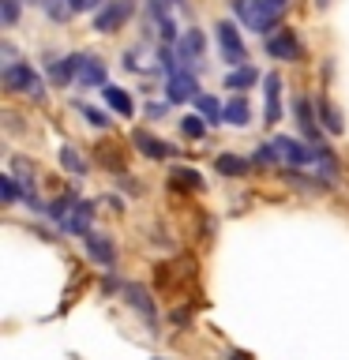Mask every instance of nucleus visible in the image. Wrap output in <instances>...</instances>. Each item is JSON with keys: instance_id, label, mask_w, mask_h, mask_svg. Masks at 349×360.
<instances>
[{"instance_id": "nucleus-15", "label": "nucleus", "mask_w": 349, "mask_h": 360, "mask_svg": "<svg viewBox=\"0 0 349 360\" xmlns=\"http://www.w3.org/2000/svg\"><path fill=\"white\" fill-rule=\"evenodd\" d=\"M281 120V75H267V124Z\"/></svg>"}, {"instance_id": "nucleus-22", "label": "nucleus", "mask_w": 349, "mask_h": 360, "mask_svg": "<svg viewBox=\"0 0 349 360\" xmlns=\"http://www.w3.org/2000/svg\"><path fill=\"white\" fill-rule=\"evenodd\" d=\"M255 68L252 64H241V68H233V72H229V79H225V86H229V90H248V86H252L255 83Z\"/></svg>"}, {"instance_id": "nucleus-8", "label": "nucleus", "mask_w": 349, "mask_h": 360, "mask_svg": "<svg viewBox=\"0 0 349 360\" xmlns=\"http://www.w3.org/2000/svg\"><path fill=\"white\" fill-rule=\"evenodd\" d=\"M203 34L199 30H184L180 34V41H177V60L184 64L180 72H188V68H196V60H199V53H203Z\"/></svg>"}, {"instance_id": "nucleus-5", "label": "nucleus", "mask_w": 349, "mask_h": 360, "mask_svg": "<svg viewBox=\"0 0 349 360\" xmlns=\"http://www.w3.org/2000/svg\"><path fill=\"white\" fill-rule=\"evenodd\" d=\"M132 143L139 146V154L143 158H151V162H165V158H173L177 154V146L173 143H165V139H158V135H151V131H132Z\"/></svg>"}, {"instance_id": "nucleus-9", "label": "nucleus", "mask_w": 349, "mask_h": 360, "mask_svg": "<svg viewBox=\"0 0 349 360\" xmlns=\"http://www.w3.org/2000/svg\"><path fill=\"white\" fill-rule=\"evenodd\" d=\"M165 98L169 101H188V98H199V86H196V75L191 72H173L165 83Z\"/></svg>"}, {"instance_id": "nucleus-16", "label": "nucleus", "mask_w": 349, "mask_h": 360, "mask_svg": "<svg viewBox=\"0 0 349 360\" xmlns=\"http://www.w3.org/2000/svg\"><path fill=\"white\" fill-rule=\"evenodd\" d=\"M196 105H199V117L207 120V124H225V105L214 94H199Z\"/></svg>"}, {"instance_id": "nucleus-34", "label": "nucleus", "mask_w": 349, "mask_h": 360, "mask_svg": "<svg viewBox=\"0 0 349 360\" xmlns=\"http://www.w3.org/2000/svg\"><path fill=\"white\" fill-rule=\"evenodd\" d=\"M233 360H252V356H248V353H233Z\"/></svg>"}, {"instance_id": "nucleus-18", "label": "nucleus", "mask_w": 349, "mask_h": 360, "mask_svg": "<svg viewBox=\"0 0 349 360\" xmlns=\"http://www.w3.org/2000/svg\"><path fill=\"white\" fill-rule=\"evenodd\" d=\"M315 109H319V124H323V128L331 131V135H342V131H345V124H342V112H338V109H334L326 98H323Z\"/></svg>"}, {"instance_id": "nucleus-23", "label": "nucleus", "mask_w": 349, "mask_h": 360, "mask_svg": "<svg viewBox=\"0 0 349 360\" xmlns=\"http://www.w3.org/2000/svg\"><path fill=\"white\" fill-rule=\"evenodd\" d=\"M61 165L68 169V173H75V176L87 173V162H83V154H79L75 146H61Z\"/></svg>"}, {"instance_id": "nucleus-33", "label": "nucleus", "mask_w": 349, "mask_h": 360, "mask_svg": "<svg viewBox=\"0 0 349 360\" xmlns=\"http://www.w3.org/2000/svg\"><path fill=\"white\" fill-rule=\"evenodd\" d=\"M267 4H270V8H278V11H281V8H286V4H289V0H267Z\"/></svg>"}, {"instance_id": "nucleus-24", "label": "nucleus", "mask_w": 349, "mask_h": 360, "mask_svg": "<svg viewBox=\"0 0 349 360\" xmlns=\"http://www.w3.org/2000/svg\"><path fill=\"white\" fill-rule=\"evenodd\" d=\"M173 184L177 188H191V191H203V176L196 169H173Z\"/></svg>"}, {"instance_id": "nucleus-11", "label": "nucleus", "mask_w": 349, "mask_h": 360, "mask_svg": "<svg viewBox=\"0 0 349 360\" xmlns=\"http://www.w3.org/2000/svg\"><path fill=\"white\" fill-rule=\"evenodd\" d=\"M83 240H87V255L94 259V263H101V266L117 263V248H113V240H106V236H98V233H87Z\"/></svg>"}, {"instance_id": "nucleus-17", "label": "nucleus", "mask_w": 349, "mask_h": 360, "mask_svg": "<svg viewBox=\"0 0 349 360\" xmlns=\"http://www.w3.org/2000/svg\"><path fill=\"white\" fill-rule=\"evenodd\" d=\"M101 94H106L109 101V109H117L120 117H132L135 105H132V98H128V90H120V86H101Z\"/></svg>"}, {"instance_id": "nucleus-35", "label": "nucleus", "mask_w": 349, "mask_h": 360, "mask_svg": "<svg viewBox=\"0 0 349 360\" xmlns=\"http://www.w3.org/2000/svg\"><path fill=\"white\" fill-rule=\"evenodd\" d=\"M315 4H319V8H326V4H331V0H315Z\"/></svg>"}, {"instance_id": "nucleus-13", "label": "nucleus", "mask_w": 349, "mask_h": 360, "mask_svg": "<svg viewBox=\"0 0 349 360\" xmlns=\"http://www.w3.org/2000/svg\"><path fill=\"white\" fill-rule=\"evenodd\" d=\"M293 112H297V124H300L304 139H308V143H315V139H319V124H315L312 101H308V98H297V105H293Z\"/></svg>"}, {"instance_id": "nucleus-19", "label": "nucleus", "mask_w": 349, "mask_h": 360, "mask_svg": "<svg viewBox=\"0 0 349 360\" xmlns=\"http://www.w3.org/2000/svg\"><path fill=\"white\" fill-rule=\"evenodd\" d=\"M252 120V109H248V101L236 94L233 101H225V124H236V128H244V124Z\"/></svg>"}, {"instance_id": "nucleus-27", "label": "nucleus", "mask_w": 349, "mask_h": 360, "mask_svg": "<svg viewBox=\"0 0 349 360\" xmlns=\"http://www.w3.org/2000/svg\"><path fill=\"white\" fill-rule=\"evenodd\" d=\"M42 4H45V11H49V19H56V22L72 15V8H68V4H61V0H42Z\"/></svg>"}, {"instance_id": "nucleus-3", "label": "nucleus", "mask_w": 349, "mask_h": 360, "mask_svg": "<svg viewBox=\"0 0 349 360\" xmlns=\"http://www.w3.org/2000/svg\"><path fill=\"white\" fill-rule=\"evenodd\" d=\"M214 34H218V49H222V56H225V64L241 68V64L248 60V53H244V41H241V30H236V22L222 19L218 27H214Z\"/></svg>"}, {"instance_id": "nucleus-26", "label": "nucleus", "mask_w": 349, "mask_h": 360, "mask_svg": "<svg viewBox=\"0 0 349 360\" xmlns=\"http://www.w3.org/2000/svg\"><path fill=\"white\" fill-rule=\"evenodd\" d=\"M0 19H4V27H15L19 22V0H0Z\"/></svg>"}, {"instance_id": "nucleus-32", "label": "nucleus", "mask_w": 349, "mask_h": 360, "mask_svg": "<svg viewBox=\"0 0 349 360\" xmlns=\"http://www.w3.org/2000/svg\"><path fill=\"white\" fill-rule=\"evenodd\" d=\"M98 4H101V0H68V8H72V11H90Z\"/></svg>"}, {"instance_id": "nucleus-12", "label": "nucleus", "mask_w": 349, "mask_h": 360, "mask_svg": "<svg viewBox=\"0 0 349 360\" xmlns=\"http://www.w3.org/2000/svg\"><path fill=\"white\" fill-rule=\"evenodd\" d=\"M75 79H79V86H87V90H90V86H109V83H106V64H101L98 56H83V64H79V75H75Z\"/></svg>"}, {"instance_id": "nucleus-29", "label": "nucleus", "mask_w": 349, "mask_h": 360, "mask_svg": "<svg viewBox=\"0 0 349 360\" xmlns=\"http://www.w3.org/2000/svg\"><path fill=\"white\" fill-rule=\"evenodd\" d=\"M83 117H87V124H90V128H106V112H101V109H90V105H83Z\"/></svg>"}, {"instance_id": "nucleus-31", "label": "nucleus", "mask_w": 349, "mask_h": 360, "mask_svg": "<svg viewBox=\"0 0 349 360\" xmlns=\"http://www.w3.org/2000/svg\"><path fill=\"white\" fill-rule=\"evenodd\" d=\"M177 0H151V11L154 15H169V8H173Z\"/></svg>"}, {"instance_id": "nucleus-6", "label": "nucleus", "mask_w": 349, "mask_h": 360, "mask_svg": "<svg viewBox=\"0 0 349 360\" xmlns=\"http://www.w3.org/2000/svg\"><path fill=\"white\" fill-rule=\"evenodd\" d=\"M267 53H270V60H297L300 56V41H297V34L293 30H274L267 38Z\"/></svg>"}, {"instance_id": "nucleus-20", "label": "nucleus", "mask_w": 349, "mask_h": 360, "mask_svg": "<svg viewBox=\"0 0 349 360\" xmlns=\"http://www.w3.org/2000/svg\"><path fill=\"white\" fill-rule=\"evenodd\" d=\"M90 218H94V207H90V202H75L72 218H68V229L87 236V233H90Z\"/></svg>"}, {"instance_id": "nucleus-4", "label": "nucleus", "mask_w": 349, "mask_h": 360, "mask_svg": "<svg viewBox=\"0 0 349 360\" xmlns=\"http://www.w3.org/2000/svg\"><path fill=\"white\" fill-rule=\"evenodd\" d=\"M128 15H132V0H109V4L94 15V30L113 34V30H120L124 22H128Z\"/></svg>"}, {"instance_id": "nucleus-10", "label": "nucleus", "mask_w": 349, "mask_h": 360, "mask_svg": "<svg viewBox=\"0 0 349 360\" xmlns=\"http://www.w3.org/2000/svg\"><path fill=\"white\" fill-rule=\"evenodd\" d=\"M79 64H83V53H72V56H61V60H49V79L56 86H64V83H72V79L79 75Z\"/></svg>"}, {"instance_id": "nucleus-36", "label": "nucleus", "mask_w": 349, "mask_h": 360, "mask_svg": "<svg viewBox=\"0 0 349 360\" xmlns=\"http://www.w3.org/2000/svg\"><path fill=\"white\" fill-rule=\"evenodd\" d=\"M154 360H165V356H154Z\"/></svg>"}, {"instance_id": "nucleus-7", "label": "nucleus", "mask_w": 349, "mask_h": 360, "mask_svg": "<svg viewBox=\"0 0 349 360\" xmlns=\"http://www.w3.org/2000/svg\"><path fill=\"white\" fill-rule=\"evenodd\" d=\"M274 143H278V150L286 154L293 165H315L319 162V146H312V143L289 139V135H281V139H274Z\"/></svg>"}, {"instance_id": "nucleus-28", "label": "nucleus", "mask_w": 349, "mask_h": 360, "mask_svg": "<svg viewBox=\"0 0 349 360\" xmlns=\"http://www.w3.org/2000/svg\"><path fill=\"white\" fill-rule=\"evenodd\" d=\"M0 195H4V202H15V199H19L15 176H0Z\"/></svg>"}, {"instance_id": "nucleus-25", "label": "nucleus", "mask_w": 349, "mask_h": 360, "mask_svg": "<svg viewBox=\"0 0 349 360\" xmlns=\"http://www.w3.org/2000/svg\"><path fill=\"white\" fill-rule=\"evenodd\" d=\"M180 131H184L188 139H203V135H207V120L196 117V112H191V117H180Z\"/></svg>"}, {"instance_id": "nucleus-21", "label": "nucleus", "mask_w": 349, "mask_h": 360, "mask_svg": "<svg viewBox=\"0 0 349 360\" xmlns=\"http://www.w3.org/2000/svg\"><path fill=\"white\" fill-rule=\"evenodd\" d=\"M214 169H218L222 176H244L248 162H244V158H236V154H218V158H214Z\"/></svg>"}, {"instance_id": "nucleus-2", "label": "nucleus", "mask_w": 349, "mask_h": 360, "mask_svg": "<svg viewBox=\"0 0 349 360\" xmlns=\"http://www.w3.org/2000/svg\"><path fill=\"white\" fill-rule=\"evenodd\" d=\"M4 86L11 90V94H30V98H42V94H45L42 79H38V72H34L30 64H11V68H4Z\"/></svg>"}, {"instance_id": "nucleus-30", "label": "nucleus", "mask_w": 349, "mask_h": 360, "mask_svg": "<svg viewBox=\"0 0 349 360\" xmlns=\"http://www.w3.org/2000/svg\"><path fill=\"white\" fill-rule=\"evenodd\" d=\"M255 162H278V143H274V146H270V143H263V146H259Z\"/></svg>"}, {"instance_id": "nucleus-14", "label": "nucleus", "mask_w": 349, "mask_h": 360, "mask_svg": "<svg viewBox=\"0 0 349 360\" xmlns=\"http://www.w3.org/2000/svg\"><path fill=\"white\" fill-rule=\"evenodd\" d=\"M124 297H128V304L143 315L146 323H154V300H151V292H146L143 285H124Z\"/></svg>"}, {"instance_id": "nucleus-1", "label": "nucleus", "mask_w": 349, "mask_h": 360, "mask_svg": "<svg viewBox=\"0 0 349 360\" xmlns=\"http://www.w3.org/2000/svg\"><path fill=\"white\" fill-rule=\"evenodd\" d=\"M229 8L248 30H255V34L278 30V8H270L267 0H229Z\"/></svg>"}]
</instances>
